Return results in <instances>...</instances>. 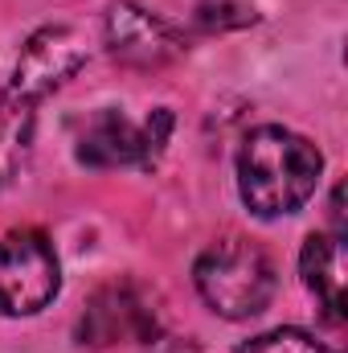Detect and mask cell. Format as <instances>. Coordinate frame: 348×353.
Masks as SVG:
<instances>
[{"label":"cell","instance_id":"3","mask_svg":"<svg viewBox=\"0 0 348 353\" xmlns=\"http://www.w3.org/2000/svg\"><path fill=\"white\" fill-rule=\"evenodd\" d=\"M62 288L58 251L41 230H12L0 239V316H33Z\"/></svg>","mask_w":348,"mask_h":353},{"label":"cell","instance_id":"10","mask_svg":"<svg viewBox=\"0 0 348 353\" xmlns=\"http://www.w3.org/2000/svg\"><path fill=\"white\" fill-rule=\"evenodd\" d=\"M238 353H332V350L324 341H316L312 333H303V329H270V333L250 337Z\"/></svg>","mask_w":348,"mask_h":353},{"label":"cell","instance_id":"6","mask_svg":"<svg viewBox=\"0 0 348 353\" xmlns=\"http://www.w3.org/2000/svg\"><path fill=\"white\" fill-rule=\"evenodd\" d=\"M107 50L127 66L152 70V66L173 62L184 46L168 21H160L156 12H148L131 0H119L107 12Z\"/></svg>","mask_w":348,"mask_h":353},{"label":"cell","instance_id":"9","mask_svg":"<svg viewBox=\"0 0 348 353\" xmlns=\"http://www.w3.org/2000/svg\"><path fill=\"white\" fill-rule=\"evenodd\" d=\"M33 132H37V103L21 90H0V185H12L25 173L33 157Z\"/></svg>","mask_w":348,"mask_h":353},{"label":"cell","instance_id":"7","mask_svg":"<svg viewBox=\"0 0 348 353\" xmlns=\"http://www.w3.org/2000/svg\"><path fill=\"white\" fill-rule=\"evenodd\" d=\"M148 333H156L152 312L131 288H119V283L102 288L83 316V345H115V341L148 337Z\"/></svg>","mask_w":348,"mask_h":353},{"label":"cell","instance_id":"2","mask_svg":"<svg viewBox=\"0 0 348 353\" xmlns=\"http://www.w3.org/2000/svg\"><path fill=\"white\" fill-rule=\"evenodd\" d=\"M193 279H197V292L201 300L226 316V321H250L259 316L262 308L270 304L274 296V263L270 255L246 243V239H221L213 243L197 267H193Z\"/></svg>","mask_w":348,"mask_h":353},{"label":"cell","instance_id":"1","mask_svg":"<svg viewBox=\"0 0 348 353\" xmlns=\"http://www.w3.org/2000/svg\"><path fill=\"white\" fill-rule=\"evenodd\" d=\"M320 148L279 123L254 128L238 148V193L254 218H287L303 210L320 185Z\"/></svg>","mask_w":348,"mask_h":353},{"label":"cell","instance_id":"4","mask_svg":"<svg viewBox=\"0 0 348 353\" xmlns=\"http://www.w3.org/2000/svg\"><path fill=\"white\" fill-rule=\"evenodd\" d=\"M173 132V111L160 107L144 123L127 119L123 111L107 107L78 132V161L90 169H119V165H152Z\"/></svg>","mask_w":348,"mask_h":353},{"label":"cell","instance_id":"5","mask_svg":"<svg viewBox=\"0 0 348 353\" xmlns=\"http://www.w3.org/2000/svg\"><path fill=\"white\" fill-rule=\"evenodd\" d=\"M83 66H87V37L70 25H45L25 41L8 87L37 103L50 90L66 87Z\"/></svg>","mask_w":348,"mask_h":353},{"label":"cell","instance_id":"8","mask_svg":"<svg viewBox=\"0 0 348 353\" xmlns=\"http://www.w3.org/2000/svg\"><path fill=\"white\" fill-rule=\"evenodd\" d=\"M299 271L316 304L332 325H345V239L340 234H312L303 243Z\"/></svg>","mask_w":348,"mask_h":353}]
</instances>
